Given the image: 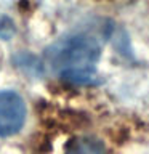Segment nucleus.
Instances as JSON below:
<instances>
[{"instance_id": "1", "label": "nucleus", "mask_w": 149, "mask_h": 154, "mask_svg": "<svg viewBox=\"0 0 149 154\" xmlns=\"http://www.w3.org/2000/svg\"><path fill=\"white\" fill-rule=\"evenodd\" d=\"M101 45L95 37L74 34L55 42L45 53L47 64L61 79L74 85H90L96 80V64Z\"/></svg>"}, {"instance_id": "2", "label": "nucleus", "mask_w": 149, "mask_h": 154, "mask_svg": "<svg viewBox=\"0 0 149 154\" xmlns=\"http://www.w3.org/2000/svg\"><path fill=\"white\" fill-rule=\"evenodd\" d=\"M26 120V103L14 90H0V137L16 135Z\"/></svg>"}, {"instance_id": "3", "label": "nucleus", "mask_w": 149, "mask_h": 154, "mask_svg": "<svg viewBox=\"0 0 149 154\" xmlns=\"http://www.w3.org/2000/svg\"><path fill=\"white\" fill-rule=\"evenodd\" d=\"M64 154H106V146L96 137H77L66 144Z\"/></svg>"}, {"instance_id": "4", "label": "nucleus", "mask_w": 149, "mask_h": 154, "mask_svg": "<svg viewBox=\"0 0 149 154\" xmlns=\"http://www.w3.org/2000/svg\"><path fill=\"white\" fill-rule=\"evenodd\" d=\"M14 23L11 18H8L7 14H0V38L8 40L14 35Z\"/></svg>"}]
</instances>
